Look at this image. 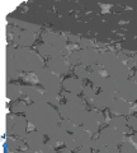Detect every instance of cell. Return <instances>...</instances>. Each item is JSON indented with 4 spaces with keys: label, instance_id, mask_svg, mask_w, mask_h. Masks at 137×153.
Instances as JSON below:
<instances>
[{
    "label": "cell",
    "instance_id": "f546056e",
    "mask_svg": "<svg viewBox=\"0 0 137 153\" xmlns=\"http://www.w3.org/2000/svg\"><path fill=\"white\" fill-rule=\"evenodd\" d=\"M119 152H122V153H136L137 147L128 139V138H127L126 140H123L119 144Z\"/></svg>",
    "mask_w": 137,
    "mask_h": 153
},
{
    "label": "cell",
    "instance_id": "277c9868",
    "mask_svg": "<svg viewBox=\"0 0 137 153\" xmlns=\"http://www.w3.org/2000/svg\"><path fill=\"white\" fill-rule=\"evenodd\" d=\"M36 75L38 78V83L46 91L55 92V93H61V91H62V80H61L59 74L53 73L52 70H50L47 66H45L43 69L37 71Z\"/></svg>",
    "mask_w": 137,
    "mask_h": 153
},
{
    "label": "cell",
    "instance_id": "4fadbf2b",
    "mask_svg": "<svg viewBox=\"0 0 137 153\" xmlns=\"http://www.w3.org/2000/svg\"><path fill=\"white\" fill-rule=\"evenodd\" d=\"M45 88L41 84L38 85H22V92H23V97H26L27 100H29L31 103L32 102H41L43 101V93H45Z\"/></svg>",
    "mask_w": 137,
    "mask_h": 153
},
{
    "label": "cell",
    "instance_id": "bcb514c9",
    "mask_svg": "<svg viewBox=\"0 0 137 153\" xmlns=\"http://www.w3.org/2000/svg\"><path fill=\"white\" fill-rule=\"evenodd\" d=\"M132 56H133V60H135V66H136V69H137V54H133Z\"/></svg>",
    "mask_w": 137,
    "mask_h": 153
},
{
    "label": "cell",
    "instance_id": "2e32d148",
    "mask_svg": "<svg viewBox=\"0 0 137 153\" xmlns=\"http://www.w3.org/2000/svg\"><path fill=\"white\" fill-rule=\"evenodd\" d=\"M66 134L67 133H66L62 128H60V125H57L53 129H51V131L47 134V142H48L52 147L59 148L61 144H64Z\"/></svg>",
    "mask_w": 137,
    "mask_h": 153
},
{
    "label": "cell",
    "instance_id": "e0dca14e",
    "mask_svg": "<svg viewBox=\"0 0 137 153\" xmlns=\"http://www.w3.org/2000/svg\"><path fill=\"white\" fill-rule=\"evenodd\" d=\"M84 88L83 80H80L79 78H65L62 79V89L66 92L75 93V94H81Z\"/></svg>",
    "mask_w": 137,
    "mask_h": 153
},
{
    "label": "cell",
    "instance_id": "8fae6325",
    "mask_svg": "<svg viewBox=\"0 0 137 153\" xmlns=\"http://www.w3.org/2000/svg\"><path fill=\"white\" fill-rule=\"evenodd\" d=\"M46 134H43L40 130H32L28 131L27 137H26V143L31 152H40L42 146L46 143Z\"/></svg>",
    "mask_w": 137,
    "mask_h": 153
},
{
    "label": "cell",
    "instance_id": "d4e9b609",
    "mask_svg": "<svg viewBox=\"0 0 137 153\" xmlns=\"http://www.w3.org/2000/svg\"><path fill=\"white\" fill-rule=\"evenodd\" d=\"M7 96L9 100H19L23 97L22 85H17L15 83H9L7 87Z\"/></svg>",
    "mask_w": 137,
    "mask_h": 153
},
{
    "label": "cell",
    "instance_id": "ab89813d",
    "mask_svg": "<svg viewBox=\"0 0 137 153\" xmlns=\"http://www.w3.org/2000/svg\"><path fill=\"white\" fill-rule=\"evenodd\" d=\"M13 126H14V117L12 115H8V117H7V134H8V137L13 134Z\"/></svg>",
    "mask_w": 137,
    "mask_h": 153
},
{
    "label": "cell",
    "instance_id": "8d00e7d4",
    "mask_svg": "<svg viewBox=\"0 0 137 153\" xmlns=\"http://www.w3.org/2000/svg\"><path fill=\"white\" fill-rule=\"evenodd\" d=\"M79 51H80V50L70 52L69 56L66 57V59H67V61H69V64L71 65V66H76V65L80 64V61H79Z\"/></svg>",
    "mask_w": 137,
    "mask_h": 153
},
{
    "label": "cell",
    "instance_id": "7c38bea8",
    "mask_svg": "<svg viewBox=\"0 0 137 153\" xmlns=\"http://www.w3.org/2000/svg\"><path fill=\"white\" fill-rule=\"evenodd\" d=\"M46 66L50 70H52L53 73L61 75H66L70 70V65L66 57L64 56H59V57H53V59H48L46 61Z\"/></svg>",
    "mask_w": 137,
    "mask_h": 153
},
{
    "label": "cell",
    "instance_id": "e575fe53",
    "mask_svg": "<svg viewBox=\"0 0 137 153\" xmlns=\"http://www.w3.org/2000/svg\"><path fill=\"white\" fill-rule=\"evenodd\" d=\"M59 125H60V128H62L66 133H71V134L74 133L75 128H76V125H75L71 120H69V119H61Z\"/></svg>",
    "mask_w": 137,
    "mask_h": 153
},
{
    "label": "cell",
    "instance_id": "d6a6232c",
    "mask_svg": "<svg viewBox=\"0 0 137 153\" xmlns=\"http://www.w3.org/2000/svg\"><path fill=\"white\" fill-rule=\"evenodd\" d=\"M74 73H75V75H76L80 80H84V79H88L89 73H90V71L88 70L86 66L79 64L76 66H74Z\"/></svg>",
    "mask_w": 137,
    "mask_h": 153
},
{
    "label": "cell",
    "instance_id": "ac0fdd59",
    "mask_svg": "<svg viewBox=\"0 0 137 153\" xmlns=\"http://www.w3.org/2000/svg\"><path fill=\"white\" fill-rule=\"evenodd\" d=\"M73 135H74L75 139H76L79 147L90 146V142L93 139V134L90 131H88L83 125H79V126L75 128Z\"/></svg>",
    "mask_w": 137,
    "mask_h": 153
},
{
    "label": "cell",
    "instance_id": "3957f363",
    "mask_svg": "<svg viewBox=\"0 0 137 153\" xmlns=\"http://www.w3.org/2000/svg\"><path fill=\"white\" fill-rule=\"evenodd\" d=\"M56 108H57L61 119H69V120H71L76 126L83 125L84 117L88 111L84 105L73 103V102H67V101H65L64 103H60Z\"/></svg>",
    "mask_w": 137,
    "mask_h": 153
},
{
    "label": "cell",
    "instance_id": "b9f144b4",
    "mask_svg": "<svg viewBox=\"0 0 137 153\" xmlns=\"http://www.w3.org/2000/svg\"><path fill=\"white\" fill-rule=\"evenodd\" d=\"M75 152H80V153H90L93 152V148L90 146H83V147H79Z\"/></svg>",
    "mask_w": 137,
    "mask_h": 153
},
{
    "label": "cell",
    "instance_id": "7bdbcfd3",
    "mask_svg": "<svg viewBox=\"0 0 137 153\" xmlns=\"http://www.w3.org/2000/svg\"><path fill=\"white\" fill-rule=\"evenodd\" d=\"M128 139H130V140H131V142L133 143V144H135V146L137 147V131H136V133L133 134V135H131V137L128 138Z\"/></svg>",
    "mask_w": 137,
    "mask_h": 153
},
{
    "label": "cell",
    "instance_id": "f6af8a7d",
    "mask_svg": "<svg viewBox=\"0 0 137 153\" xmlns=\"http://www.w3.org/2000/svg\"><path fill=\"white\" fill-rule=\"evenodd\" d=\"M130 78H131V79H133V80H135V82H137V69L135 70V73H133V75H132V76H130Z\"/></svg>",
    "mask_w": 137,
    "mask_h": 153
},
{
    "label": "cell",
    "instance_id": "f1b7e54d",
    "mask_svg": "<svg viewBox=\"0 0 137 153\" xmlns=\"http://www.w3.org/2000/svg\"><path fill=\"white\" fill-rule=\"evenodd\" d=\"M61 94L62 97L65 98V101L67 102H73V103H79V105H84L85 106V102L81 97H79V94H75V93H70V92H66V91H61Z\"/></svg>",
    "mask_w": 137,
    "mask_h": 153
},
{
    "label": "cell",
    "instance_id": "44dd1931",
    "mask_svg": "<svg viewBox=\"0 0 137 153\" xmlns=\"http://www.w3.org/2000/svg\"><path fill=\"white\" fill-rule=\"evenodd\" d=\"M83 126L88 131H90L93 135L94 134H98L99 130H100V123H99L95 117L92 115V112L86 111V115H85V117H84V121H83Z\"/></svg>",
    "mask_w": 137,
    "mask_h": 153
},
{
    "label": "cell",
    "instance_id": "836d02e7",
    "mask_svg": "<svg viewBox=\"0 0 137 153\" xmlns=\"http://www.w3.org/2000/svg\"><path fill=\"white\" fill-rule=\"evenodd\" d=\"M79 46H80L81 50H84V49H97L95 40H94V38H90V37H81Z\"/></svg>",
    "mask_w": 137,
    "mask_h": 153
},
{
    "label": "cell",
    "instance_id": "52a82bcc",
    "mask_svg": "<svg viewBox=\"0 0 137 153\" xmlns=\"http://www.w3.org/2000/svg\"><path fill=\"white\" fill-rule=\"evenodd\" d=\"M117 93L131 103L137 102V82L131 78L117 82Z\"/></svg>",
    "mask_w": 137,
    "mask_h": 153
},
{
    "label": "cell",
    "instance_id": "8992f818",
    "mask_svg": "<svg viewBox=\"0 0 137 153\" xmlns=\"http://www.w3.org/2000/svg\"><path fill=\"white\" fill-rule=\"evenodd\" d=\"M98 137L100 138V140L104 143L105 146H119L122 142L126 140V134L121 133L111 125H107L102 128L98 133Z\"/></svg>",
    "mask_w": 137,
    "mask_h": 153
},
{
    "label": "cell",
    "instance_id": "9c48e42d",
    "mask_svg": "<svg viewBox=\"0 0 137 153\" xmlns=\"http://www.w3.org/2000/svg\"><path fill=\"white\" fill-rule=\"evenodd\" d=\"M41 38L43 41V44L55 46L61 52L65 51L66 46H67V40L65 38V36L62 33H59L55 31H43L41 33Z\"/></svg>",
    "mask_w": 137,
    "mask_h": 153
},
{
    "label": "cell",
    "instance_id": "7a4b0ae2",
    "mask_svg": "<svg viewBox=\"0 0 137 153\" xmlns=\"http://www.w3.org/2000/svg\"><path fill=\"white\" fill-rule=\"evenodd\" d=\"M8 66H13L19 73H37L45 68L46 63L38 51L31 47H17L13 57H8Z\"/></svg>",
    "mask_w": 137,
    "mask_h": 153
},
{
    "label": "cell",
    "instance_id": "74e56055",
    "mask_svg": "<svg viewBox=\"0 0 137 153\" xmlns=\"http://www.w3.org/2000/svg\"><path fill=\"white\" fill-rule=\"evenodd\" d=\"M62 35L65 36V38L67 41H70L71 44H80V40H81V36H79V35H76V33H73V32H65V33H62Z\"/></svg>",
    "mask_w": 137,
    "mask_h": 153
},
{
    "label": "cell",
    "instance_id": "4dcf8cb0",
    "mask_svg": "<svg viewBox=\"0 0 137 153\" xmlns=\"http://www.w3.org/2000/svg\"><path fill=\"white\" fill-rule=\"evenodd\" d=\"M104 78L105 76H103L100 74V71H90V73H89V76H88V80L93 85H95L97 88H99V85L102 84V82H103V79Z\"/></svg>",
    "mask_w": 137,
    "mask_h": 153
},
{
    "label": "cell",
    "instance_id": "4316f807",
    "mask_svg": "<svg viewBox=\"0 0 137 153\" xmlns=\"http://www.w3.org/2000/svg\"><path fill=\"white\" fill-rule=\"evenodd\" d=\"M28 105L26 103V101H19V100H13L12 103L9 105V110L10 112L15 114V115H24L26 110H27Z\"/></svg>",
    "mask_w": 137,
    "mask_h": 153
},
{
    "label": "cell",
    "instance_id": "ba28073f",
    "mask_svg": "<svg viewBox=\"0 0 137 153\" xmlns=\"http://www.w3.org/2000/svg\"><path fill=\"white\" fill-rule=\"evenodd\" d=\"M104 69L107 70L108 75L114 79L116 82H121V80L130 78V69L127 68V65L125 63H122L118 57L114 61H112V63L105 65Z\"/></svg>",
    "mask_w": 137,
    "mask_h": 153
},
{
    "label": "cell",
    "instance_id": "60d3db41",
    "mask_svg": "<svg viewBox=\"0 0 137 153\" xmlns=\"http://www.w3.org/2000/svg\"><path fill=\"white\" fill-rule=\"evenodd\" d=\"M40 152H43V153H53V152H56V149H55V147H52L50 144L48 142H46L43 146H42V148H41V151Z\"/></svg>",
    "mask_w": 137,
    "mask_h": 153
},
{
    "label": "cell",
    "instance_id": "cb8c5ba5",
    "mask_svg": "<svg viewBox=\"0 0 137 153\" xmlns=\"http://www.w3.org/2000/svg\"><path fill=\"white\" fill-rule=\"evenodd\" d=\"M81 96H83V100L86 103H89L90 106L93 107V101L97 96V88L95 85H84L83 88V92H81Z\"/></svg>",
    "mask_w": 137,
    "mask_h": 153
},
{
    "label": "cell",
    "instance_id": "30bf717a",
    "mask_svg": "<svg viewBox=\"0 0 137 153\" xmlns=\"http://www.w3.org/2000/svg\"><path fill=\"white\" fill-rule=\"evenodd\" d=\"M116 98H119L118 93H109V92L100 91V92L97 93L95 98L93 101V108H98L100 111H104V110L109 108L112 106V103Z\"/></svg>",
    "mask_w": 137,
    "mask_h": 153
},
{
    "label": "cell",
    "instance_id": "ffe728a7",
    "mask_svg": "<svg viewBox=\"0 0 137 153\" xmlns=\"http://www.w3.org/2000/svg\"><path fill=\"white\" fill-rule=\"evenodd\" d=\"M37 51L38 54L43 57V60L46 59H53V57H59V56H64L62 52L60 50H57L55 46L47 45V44H41L37 47Z\"/></svg>",
    "mask_w": 137,
    "mask_h": 153
},
{
    "label": "cell",
    "instance_id": "ee69618b",
    "mask_svg": "<svg viewBox=\"0 0 137 153\" xmlns=\"http://www.w3.org/2000/svg\"><path fill=\"white\" fill-rule=\"evenodd\" d=\"M57 152H60V153H69V152H73V151L69 149L67 147H65V148H62V149H57Z\"/></svg>",
    "mask_w": 137,
    "mask_h": 153
},
{
    "label": "cell",
    "instance_id": "d590c367",
    "mask_svg": "<svg viewBox=\"0 0 137 153\" xmlns=\"http://www.w3.org/2000/svg\"><path fill=\"white\" fill-rule=\"evenodd\" d=\"M103 146H104V143L100 140V138L98 137V134H94V135H93V139H92V142H90V147L93 148V151L99 152Z\"/></svg>",
    "mask_w": 137,
    "mask_h": 153
},
{
    "label": "cell",
    "instance_id": "d6986e66",
    "mask_svg": "<svg viewBox=\"0 0 137 153\" xmlns=\"http://www.w3.org/2000/svg\"><path fill=\"white\" fill-rule=\"evenodd\" d=\"M98 50L97 49H84L79 51V61L84 66H90L97 63L98 59Z\"/></svg>",
    "mask_w": 137,
    "mask_h": 153
},
{
    "label": "cell",
    "instance_id": "5b68a950",
    "mask_svg": "<svg viewBox=\"0 0 137 153\" xmlns=\"http://www.w3.org/2000/svg\"><path fill=\"white\" fill-rule=\"evenodd\" d=\"M8 32L13 33V42L14 45H17L18 47H31L33 44L36 42V33L31 32V31H26V30H21L19 27L12 25L8 27Z\"/></svg>",
    "mask_w": 137,
    "mask_h": 153
},
{
    "label": "cell",
    "instance_id": "1f68e13d",
    "mask_svg": "<svg viewBox=\"0 0 137 153\" xmlns=\"http://www.w3.org/2000/svg\"><path fill=\"white\" fill-rule=\"evenodd\" d=\"M64 146L65 147H67L69 149H71L73 152H75L79 148V144H78V142L76 139L74 138V135L71 133H67L66 134V137H65V140H64Z\"/></svg>",
    "mask_w": 137,
    "mask_h": 153
},
{
    "label": "cell",
    "instance_id": "f35d334b",
    "mask_svg": "<svg viewBox=\"0 0 137 153\" xmlns=\"http://www.w3.org/2000/svg\"><path fill=\"white\" fill-rule=\"evenodd\" d=\"M127 125L131 128V130H133L135 133L137 131V116L136 115H130V116H127Z\"/></svg>",
    "mask_w": 137,
    "mask_h": 153
},
{
    "label": "cell",
    "instance_id": "83f0119b",
    "mask_svg": "<svg viewBox=\"0 0 137 153\" xmlns=\"http://www.w3.org/2000/svg\"><path fill=\"white\" fill-rule=\"evenodd\" d=\"M60 98H61L60 93L50 92V91H45V93H43V101H46L50 105H52L53 107H57L60 105Z\"/></svg>",
    "mask_w": 137,
    "mask_h": 153
},
{
    "label": "cell",
    "instance_id": "9a60e30c",
    "mask_svg": "<svg viewBox=\"0 0 137 153\" xmlns=\"http://www.w3.org/2000/svg\"><path fill=\"white\" fill-rule=\"evenodd\" d=\"M13 134L21 139H26L28 134V120L26 115H15L14 116V126Z\"/></svg>",
    "mask_w": 137,
    "mask_h": 153
},
{
    "label": "cell",
    "instance_id": "7402d4cb",
    "mask_svg": "<svg viewBox=\"0 0 137 153\" xmlns=\"http://www.w3.org/2000/svg\"><path fill=\"white\" fill-rule=\"evenodd\" d=\"M108 125L113 126L114 129L119 130L123 134H128L131 131V128L127 125V116H121V115H118V116H112L109 123H108Z\"/></svg>",
    "mask_w": 137,
    "mask_h": 153
},
{
    "label": "cell",
    "instance_id": "603a6c76",
    "mask_svg": "<svg viewBox=\"0 0 137 153\" xmlns=\"http://www.w3.org/2000/svg\"><path fill=\"white\" fill-rule=\"evenodd\" d=\"M117 59V52L112 51V50H103L102 52L98 54V59H97V64L105 66L112 61H114Z\"/></svg>",
    "mask_w": 137,
    "mask_h": 153
},
{
    "label": "cell",
    "instance_id": "6da1fadb",
    "mask_svg": "<svg viewBox=\"0 0 137 153\" xmlns=\"http://www.w3.org/2000/svg\"><path fill=\"white\" fill-rule=\"evenodd\" d=\"M24 115L27 120L32 123L37 130L42 131L46 135L51 131V129L57 126L61 121L57 108L46 101L32 102L31 105H28Z\"/></svg>",
    "mask_w": 137,
    "mask_h": 153
},
{
    "label": "cell",
    "instance_id": "484cf974",
    "mask_svg": "<svg viewBox=\"0 0 137 153\" xmlns=\"http://www.w3.org/2000/svg\"><path fill=\"white\" fill-rule=\"evenodd\" d=\"M100 91H104V92H109V93H117V82L111 76H105L103 79L102 84L99 85Z\"/></svg>",
    "mask_w": 137,
    "mask_h": 153
},
{
    "label": "cell",
    "instance_id": "5bb4252c",
    "mask_svg": "<svg viewBox=\"0 0 137 153\" xmlns=\"http://www.w3.org/2000/svg\"><path fill=\"white\" fill-rule=\"evenodd\" d=\"M109 111L112 114V116H130L132 115V103L126 101L123 98H116L113 101L112 106L109 107Z\"/></svg>",
    "mask_w": 137,
    "mask_h": 153
}]
</instances>
